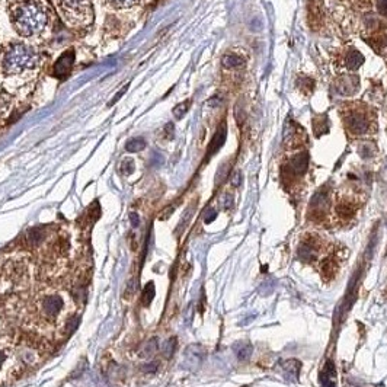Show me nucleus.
I'll list each match as a JSON object with an SVG mask.
<instances>
[{
  "label": "nucleus",
  "mask_w": 387,
  "mask_h": 387,
  "mask_svg": "<svg viewBox=\"0 0 387 387\" xmlns=\"http://www.w3.org/2000/svg\"><path fill=\"white\" fill-rule=\"evenodd\" d=\"M154 293H156V287L153 283H149V284L144 287V290H143V295H142V303L143 306H150V303L153 301V298H154Z\"/></svg>",
  "instance_id": "obj_20"
},
{
  "label": "nucleus",
  "mask_w": 387,
  "mask_h": 387,
  "mask_svg": "<svg viewBox=\"0 0 387 387\" xmlns=\"http://www.w3.org/2000/svg\"><path fill=\"white\" fill-rule=\"evenodd\" d=\"M10 99L6 96V95H0V112L6 111L9 108Z\"/></svg>",
  "instance_id": "obj_28"
},
{
  "label": "nucleus",
  "mask_w": 387,
  "mask_h": 387,
  "mask_svg": "<svg viewBox=\"0 0 387 387\" xmlns=\"http://www.w3.org/2000/svg\"><path fill=\"white\" fill-rule=\"evenodd\" d=\"M130 222L134 227H137L139 224H140V217H139V214L137 213H130Z\"/></svg>",
  "instance_id": "obj_30"
},
{
  "label": "nucleus",
  "mask_w": 387,
  "mask_h": 387,
  "mask_svg": "<svg viewBox=\"0 0 387 387\" xmlns=\"http://www.w3.org/2000/svg\"><path fill=\"white\" fill-rule=\"evenodd\" d=\"M111 3L114 8H120V9H124V8H130L132 5H135L139 0H108Z\"/></svg>",
  "instance_id": "obj_26"
},
{
  "label": "nucleus",
  "mask_w": 387,
  "mask_h": 387,
  "mask_svg": "<svg viewBox=\"0 0 387 387\" xmlns=\"http://www.w3.org/2000/svg\"><path fill=\"white\" fill-rule=\"evenodd\" d=\"M47 232L44 227H34L31 229L30 232L25 236V240H26V246L28 247H40L41 244L45 242V236Z\"/></svg>",
  "instance_id": "obj_13"
},
{
  "label": "nucleus",
  "mask_w": 387,
  "mask_h": 387,
  "mask_svg": "<svg viewBox=\"0 0 387 387\" xmlns=\"http://www.w3.org/2000/svg\"><path fill=\"white\" fill-rule=\"evenodd\" d=\"M157 368H159V363H156V361H153V363H149V364H146V366H143V371L144 373H156L157 371Z\"/></svg>",
  "instance_id": "obj_27"
},
{
  "label": "nucleus",
  "mask_w": 387,
  "mask_h": 387,
  "mask_svg": "<svg viewBox=\"0 0 387 387\" xmlns=\"http://www.w3.org/2000/svg\"><path fill=\"white\" fill-rule=\"evenodd\" d=\"M61 8L66 19L76 26L89 25L93 19L92 0H61Z\"/></svg>",
  "instance_id": "obj_5"
},
{
  "label": "nucleus",
  "mask_w": 387,
  "mask_h": 387,
  "mask_svg": "<svg viewBox=\"0 0 387 387\" xmlns=\"http://www.w3.org/2000/svg\"><path fill=\"white\" fill-rule=\"evenodd\" d=\"M356 210H358L356 204L354 201H351V200H341L335 207L336 217L339 220H342V222L352 220V217L355 215Z\"/></svg>",
  "instance_id": "obj_11"
},
{
  "label": "nucleus",
  "mask_w": 387,
  "mask_h": 387,
  "mask_svg": "<svg viewBox=\"0 0 387 387\" xmlns=\"http://www.w3.org/2000/svg\"><path fill=\"white\" fill-rule=\"evenodd\" d=\"M316 268H317V271H319V274H320L323 281H326V283L334 281L339 274V271H341L339 252L336 249H332L319 264L316 265Z\"/></svg>",
  "instance_id": "obj_6"
},
{
  "label": "nucleus",
  "mask_w": 387,
  "mask_h": 387,
  "mask_svg": "<svg viewBox=\"0 0 387 387\" xmlns=\"http://www.w3.org/2000/svg\"><path fill=\"white\" fill-rule=\"evenodd\" d=\"M214 218H215V211H210V214L205 215V223H210Z\"/></svg>",
  "instance_id": "obj_34"
},
{
  "label": "nucleus",
  "mask_w": 387,
  "mask_h": 387,
  "mask_svg": "<svg viewBox=\"0 0 387 387\" xmlns=\"http://www.w3.org/2000/svg\"><path fill=\"white\" fill-rule=\"evenodd\" d=\"M164 135H166V139L168 140H171L173 137V125L172 124H168L166 125V128H164Z\"/></svg>",
  "instance_id": "obj_31"
},
{
  "label": "nucleus",
  "mask_w": 387,
  "mask_h": 387,
  "mask_svg": "<svg viewBox=\"0 0 387 387\" xmlns=\"http://www.w3.org/2000/svg\"><path fill=\"white\" fill-rule=\"evenodd\" d=\"M224 140H226V125H222L218 128V131L215 132V135L213 137V142H211L210 147H208V156H211V154L217 152L223 146Z\"/></svg>",
  "instance_id": "obj_16"
},
{
  "label": "nucleus",
  "mask_w": 387,
  "mask_h": 387,
  "mask_svg": "<svg viewBox=\"0 0 387 387\" xmlns=\"http://www.w3.org/2000/svg\"><path fill=\"white\" fill-rule=\"evenodd\" d=\"M329 194L325 188H322L319 192L316 194L310 203V210H309V218L315 223H323L329 213Z\"/></svg>",
  "instance_id": "obj_7"
},
{
  "label": "nucleus",
  "mask_w": 387,
  "mask_h": 387,
  "mask_svg": "<svg viewBox=\"0 0 387 387\" xmlns=\"http://www.w3.org/2000/svg\"><path fill=\"white\" fill-rule=\"evenodd\" d=\"M66 309H67L66 297L57 291L41 295L34 307V310L37 312V317H41L45 322L57 320L63 316Z\"/></svg>",
  "instance_id": "obj_4"
},
{
  "label": "nucleus",
  "mask_w": 387,
  "mask_h": 387,
  "mask_svg": "<svg viewBox=\"0 0 387 387\" xmlns=\"http://www.w3.org/2000/svg\"><path fill=\"white\" fill-rule=\"evenodd\" d=\"M233 204V200H232V197L230 195H226L223 198V205H224V208H227V207H230Z\"/></svg>",
  "instance_id": "obj_33"
},
{
  "label": "nucleus",
  "mask_w": 387,
  "mask_h": 387,
  "mask_svg": "<svg viewBox=\"0 0 387 387\" xmlns=\"http://www.w3.org/2000/svg\"><path fill=\"white\" fill-rule=\"evenodd\" d=\"M358 86H360V83H358V79L355 76H342L336 81V89H338V93H341V95L355 93Z\"/></svg>",
  "instance_id": "obj_12"
},
{
  "label": "nucleus",
  "mask_w": 387,
  "mask_h": 387,
  "mask_svg": "<svg viewBox=\"0 0 387 387\" xmlns=\"http://www.w3.org/2000/svg\"><path fill=\"white\" fill-rule=\"evenodd\" d=\"M10 16L15 30L23 37H32L44 32L48 23V16L44 6L34 0H23L12 6Z\"/></svg>",
  "instance_id": "obj_1"
},
{
  "label": "nucleus",
  "mask_w": 387,
  "mask_h": 387,
  "mask_svg": "<svg viewBox=\"0 0 387 387\" xmlns=\"http://www.w3.org/2000/svg\"><path fill=\"white\" fill-rule=\"evenodd\" d=\"M313 125H315V134L317 137L323 135L326 132L329 131V122H327V118L325 115H317L313 121Z\"/></svg>",
  "instance_id": "obj_18"
},
{
  "label": "nucleus",
  "mask_w": 387,
  "mask_h": 387,
  "mask_svg": "<svg viewBox=\"0 0 387 387\" xmlns=\"http://www.w3.org/2000/svg\"><path fill=\"white\" fill-rule=\"evenodd\" d=\"M307 166H309V156L306 153H297L284 169V182L290 183L293 182L295 178L303 176L307 171Z\"/></svg>",
  "instance_id": "obj_8"
},
{
  "label": "nucleus",
  "mask_w": 387,
  "mask_h": 387,
  "mask_svg": "<svg viewBox=\"0 0 387 387\" xmlns=\"http://www.w3.org/2000/svg\"><path fill=\"white\" fill-rule=\"evenodd\" d=\"M127 89H128V86H124V88H122L121 91L118 92V95H117V96H114V98H112V101L109 102V105H114V103H115V102L118 101V99H120V98H121L122 95H124V93H125V92H127Z\"/></svg>",
  "instance_id": "obj_32"
},
{
  "label": "nucleus",
  "mask_w": 387,
  "mask_h": 387,
  "mask_svg": "<svg viewBox=\"0 0 387 387\" xmlns=\"http://www.w3.org/2000/svg\"><path fill=\"white\" fill-rule=\"evenodd\" d=\"M334 249L329 240L317 233H307L297 246V258L307 265H317Z\"/></svg>",
  "instance_id": "obj_3"
},
{
  "label": "nucleus",
  "mask_w": 387,
  "mask_h": 387,
  "mask_svg": "<svg viewBox=\"0 0 387 387\" xmlns=\"http://www.w3.org/2000/svg\"><path fill=\"white\" fill-rule=\"evenodd\" d=\"M223 66L226 69H236V67H240L243 66L244 60L239 56H226L223 59Z\"/></svg>",
  "instance_id": "obj_21"
},
{
  "label": "nucleus",
  "mask_w": 387,
  "mask_h": 387,
  "mask_svg": "<svg viewBox=\"0 0 387 387\" xmlns=\"http://www.w3.org/2000/svg\"><path fill=\"white\" fill-rule=\"evenodd\" d=\"M134 169H135V166H134V162L131 159H125L121 162L120 171H121L122 175H131L134 172Z\"/></svg>",
  "instance_id": "obj_25"
},
{
  "label": "nucleus",
  "mask_w": 387,
  "mask_h": 387,
  "mask_svg": "<svg viewBox=\"0 0 387 387\" xmlns=\"http://www.w3.org/2000/svg\"><path fill=\"white\" fill-rule=\"evenodd\" d=\"M239 183H240V173H236V176L233 178V185L237 186Z\"/></svg>",
  "instance_id": "obj_35"
},
{
  "label": "nucleus",
  "mask_w": 387,
  "mask_h": 387,
  "mask_svg": "<svg viewBox=\"0 0 387 387\" xmlns=\"http://www.w3.org/2000/svg\"><path fill=\"white\" fill-rule=\"evenodd\" d=\"M346 127L352 134H364L370 127V122L367 120V117L361 112L351 114L346 117Z\"/></svg>",
  "instance_id": "obj_9"
},
{
  "label": "nucleus",
  "mask_w": 387,
  "mask_h": 387,
  "mask_svg": "<svg viewBox=\"0 0 387 387\" xmlns=\"http://www.w3.org/2000/svg\"><path fill=\"white\" fill-rule=\"evenodd\" d=\"M188 108H189V101L179 103L178 106H175V108H173V114H175V117H176L178 120H181L183 115L186 114V111H188Z\"/></svg>",
  "instance_id": "obj_24"
},
{
  "label": "nucleus",
  "mask_w": 387,
  "mask_h": 387,
  "mask_svg": "<svg viewBox=\"0 0 387 387\" xmlns=\"http://www.w3.org/2000/svg\"><path fill=\"white\" fill-rule=\"evenodd\" d=\"M377 9L383 16H387V0H377Z\"/></svg>",
  "instance_id": "obj_29"
},
{
  "label": "nucleus",
  "mask_w": 387,
  "mask_h": 387,
  "mask_svg": "<svg viewBox=\"0 0 387 387\" xmlns=\"http://www.w3.org/2000/svg\"><path fill=\"white\" fill-rule=\"evenodd\" d=\"M157 348H159L157 339H149V341H146V342L139 348V352H137V354H139L140 358H149V356H152L153 354L157 351Z\"/></svg>",
  "instance_id": "obj_17"
},
{
  "label": "nucleus",
  "mask_w": 387,
  "mask_h": 387,
  "mask_svg": "<svg viewBox=\"0 0 387 387\" xmlns=\"http://www.w3.org/2000/svg\"><path fill=\"white\" fill-rule=\"evenodd\" d=\"M79 322H80V317L77 315L69 317V319L64 322V326H63V334H64V336H70L71 334L77 329Z\"/></svg>",
  "instance_id": "obj_19"
},
{
  "label": "nucleus",
  "mask_w": 387,
  "mask_h": 387,
  "mask_svg": "<svg viewBox=\"0 0 387 387\" xmlns=\"http://www.w3.org/2000/svg\"><path fill=\"white\" fill-rule=\"evenodd\" d=\"M320 381L325 387H335L336 386V373L335 367L332 363H327L325 370L320 373Z\"/></svg>",
  "instance_id": "obj_14"
},
{
  "label": "nucleus",
  "mask_w": 387,
  "mask_h": 387,
  "mask_svg": "<svg viewBox=\"0 0 387 387\" xmlns=\"http://www.w3.org/2000/svg\"><path fill=\"white\" fill-rule=\"evenodd\" d=\"M73 63H74V51H66L54 64V74L60 79H64L67 76V73L70 71Z\"/></svg>",
  "instance_id": "obj_10"
},
{
  "label": "nucleus",
  "mask_w": 387,
  "mask_h": 387,
  "mask_svg": "<svg viewBox=\"0 0 387 387\" xmlns=\"http://www.w3.org/2000/svg\"><path fill=\"white\" fill-rule=\"evenodd\" d=\"M40 61L38 52L25 44L10 45L0 54V71L6 74H19L34 69Z\"/></svg>",
  "instance_id": "obj_2"
},
{
  "label": "nucleus",
  "mask_w": 387,
  "mask_h": 387,
  "mask_svg": "<svg viewBox=\"0 0 387 387\" xmlns=\"http://www.w3.org/2000/svg\"><path fill=\"white\" fill-rule=\"evenodd\" d=\"M175 346H176V339H175V338L168 339V341L163 344V348H162L163 355L166 356V358H169V356L173 354V351H175Z\"/></svg>",
  "instance_id": "obj_23"
},
{
  "label": "nucleus",
  "mask_w": 387,
  "mask_h": 387,
  "mask_svg": "<svg viewBox=\"0 0 387 387\" xmlns=\"http://www.w3.org/2000/svg\"><path fill=\"white\" fill-rule=\"evenodd\" d=\"M364 63V57L360 51L352 50L348 52L345 57V64L349 70H356L358 67H361V64Z\"/></svg>",
  "instance_id": "obj_15"
},
{
  "label": "nucleus",
  "mask_w": 387,
  "mask_h": 387,
  "mask_svg": "<svg viewBox=\"0 0 387 387\" xmlns=\"http://www.w3.org/2000/svg\"><path fill=\"white\" fill-rule=\"evenodd\" d=\"M125 149L131 153L142 152V150L146 149V142L143 139H131L130 142L125 144Z\"/></svg>",
  "instance_id": "obj_22"
}]
</instances>
